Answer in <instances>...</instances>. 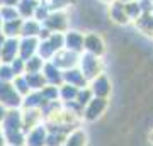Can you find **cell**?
Instances as JSON below:
<instances>
[{"instance_id": "cell-1", "label": "cell", "mask_w": 153, "mask_h": 146, "mask_svg": "<svg viewBox=\"0 0 153 146\" xmlns=\"http://www.w3.org/2000/svg\"><path fill=\"white\" fill-rule=\"evenodd\" d=\"M0 104L4 107H19L21 105V99H19L16 88L2 80H0Z\"/></svg>"}, {"instance_id": "cell-2", "label": "cell", "mask_w": 153, "mask_h": 146, "mask_svg": "<svg viewBox=\"0 0 153 146\" xmlns=\"http://www.w3.org/2000/svg\"><path fill=\"white\" fill-rule=\"evenodd\" d=\"M83 75V78L87 80V78H95V76L100 73V61L97 60V56L95 54H90L87 53L85 56H82V71H80Z\"/></svg>"}, {"instance_id": "cell-3", "label": "cell", "mask_w": 153, "mask_h": 146, "mask_svg": "<svg viewBox=\"0 0 153 146\" xmlns=\"http://www.w3.org/2000/svg\"><path fill=\"white\" fill-rule=\"evenodd\" d=\"M105 107H107L105 99H100V97L90 99V100H88V104H87V109H85V119H88V121L97 119L99 116L104 112Z\"/></svg>"}, {"instance_id": "cell-4", "label": "cell", "mask_w": 153, "mask_h": 146, "mask_svg": "<svg viewBox=\"0 0 153 146\" xmlns=\"http://www.w3.org/2000/svg\"><path fill=\"white\" fill-rule=\"evenodd\" d=\"M19 51V41L14 38L7 39L2 43V48H0V60L9 63V61L16 60V53Z\"/></svg>"}, {"instance_id": "cell-5", "label": "cell", "mask_w": 153, "mask_h": 146, "mask_svg": "<svg viewBox=\"0 0 153 146\" xmlns=\"http://www.w3.org/2000/svg\"><path fill=\"white\" fill-rule=\"evenodd\" d=\"M63 46H66L68 51H80L83 48V34L78 31H70L66 33V36H63Z\"/></svg>"}, {"instance_id": "cell-6", "label": "cell", "mask_w": 153, "mask_h": 146, "mask_svg": "<svg viewBox=\"0 0 153 146\" xmlns=\"http://www.w3.org/2000/svg\"><path fill=\"white\" fill-rule=\"evenodd\" d=\"M90 92L95 95V97H100V99H105L111 92V83L107 80V76L104 75H97L92 82V90Z\"/></svg>"}, {"instance_id": "cell-7", "label": "cell", "mask_w": 153, "mask_h": 146, "mask_svg": "<svg viewBox=\"0 0 153 146\" xmlns=\"http://www.w3.org/2000/svg\"><path fill=\"white\" fill-rule=\"evenodd\" d=\"M83 48L87 49L90 54H102L104 53V43H102V39L99 38L97 34H88L83 38Z\"/></svg>"}, {"instance_id": "cell-8", "label": "cell", "mask_w": 153, "mask_h": 146, "mask_svg": "<svg viewBox=\"0 0 153 146\" xmlns=\"http://www.w3.org/2000/svg\"><path fill=\"white\" fill-rule=\"evenodd\" d=\"M26 143H27V146H44V143H46V127L44 126L33 127L29 131Z\"/></svg>"}, {"instance_id": "cell-9", "label": "cell", "mask_w": 153, "mask_h": 146, "mask_svg": "<svg viewBox=\"0 0 153 146\" xmlns=\"http://www.w3.org/2000/svg\"><path fill=\"white\" fill-rule=\"evenodd\" d=\"M44 22H46L48 31H63V29H66V17L61 12H56V14L48 16L44 19Z\"/></svg>"}, {"instance_id": "cell-10", "label": "cell", "mask_w": 153, "mask_h": 146, "mask_svg": "<svg viewBox=\"0 0 153 146\" xmlns=\"http://www.w3.org/2000/svg\"><path fill=\"white\" fill-rule=\"evenodd\" d=\"M36 39L34 38H26L22 43H19V51H21V60L26 61L29 60L31 56L34 54V51L38 49V46H36Z\"/></svg>"}, {"instance_id": "cell-11", "label": "cell", "mask_w": 153, "mask_h": 146, "mask_svg": "<svg viewBox=\"0 0 153 146\" xmlns=\"http://www.w3.org/2000/svg\"><path fill=\"white\" fill-rule=\"evenodd\" d=\"M85 143H87V134L82 129H76L70 133L68 138H65V143L61 146H85Z\"/></svg>"}, {"instance_id": "cell-12", "label": "cell", "mask_w": 153, "mask_h": 146, "mask_svg": "<svg viewBox=\"0 0 153 146\" xmlns=\"http://www.w3.org/2000/svg\"><path fill=\"white\" fill-rule=\"evenodd\" d=\"M61 78L65 82H68V83L73 85V87L85 85V78H83V75L78 70H65V73L61 75Z\"/></svg>"}, {"instance_id": "cell-13", "label": "cell", "mask_w": 153, "mask_h": 146, "mask_svg": "<svg viewBox=\"0 0 153 146\" xmlns=\"http://www.w3.org/2000/svg\"><path fill=\"white\" fill-rule=\"evenodd\" d=\"M36 7H38V2L36 0H21L19 2V7H17V12H19V16L27 19L29 16H34Z\"/></svg>"}, {"instance_id": "cell-14", "label": "cell", "mask_w": 153, "mask_h": 146, "mask_svg": "<svg viewBox=\"0 0 153 146\" xmlns=\"http://www.w3.org/2000/svg\"><path fill=\"white\" fill-rule=\"evenodd\" d=\"M24 78L27 82V87L33 90H41L46 83V78L43 76V73H27Z\"/></svg>"}, {"instance_id": "cell-15", "label": "cell", "mask_w": 153, "mask_h": 146, "mask_svg": "<svg viewBox=\"0 0 153 146\" xmlns=\"http://www.w3.org/2000/svg\"><path fill=\"white\" fill-rule=\"evenodd\" d=\"M41 31V26H39V21H33V19H29V21L22 22L21 26V33L26 36V38H33L36 34H39Z\"/></svg>"}, {"instance_id": "cell-16", "label": "cell", "mask_w": 153, "mask_h": 146, "mask_svg": "<svg viewBox=\"0 0 153 146\" xmlns=\"http://www.w3.org/2000/svg\"><path fill=\"white\" fill-rule=\"evenodd\" d=\"M43 76L46 78V82H51V83H56V82L63 80V78H61V75H60V68H56L53 63H48V65L44 66Z\"/></svg>"}, {"instance_id": "cell-17", "label": "cell", "mask_w": 153, "mask_h": 146, "mask_svg": "<svg viewBox=\"0 0 153 146\" xmlns=\"http://www.w3.org/2000/svg\"><path fill=\"white\" fill-rule=\"evenodd\" d=\"M0 19H4L5 22L17 21L19 19V12L16 10V7H2L0 9Z\"/></svg>"}, {"instance_id": "cell-18", "label": "cell", "mask_w": 153, "mask_h": 146, "mask_svg": "<svg viewBox=\"0 0 153 146\" xmlns=\"http://www.w3.org/2000/svg\"><path fill=\"white\" fill-rule=\"evenodd\" d=\"M21 26L22 22L17 19V21H9L5 22V26H4V33L7 34V36H16L17 33H21Z\"/></svg>"}, {"instance_id": "cell-19", "label": "cell", "mask_w": 153, "mask_h": 146, "mask_svg": "<svg viewBox=\"0 0 153 146\" xmlns=\"http://www.w3.org/2000/svg\"><path fill=\"white\" fill-rule=\"evenodd\" d=\"M58 93L63 97V100H73V99L76 97L78 90H76V87H73V85H63Z\"/></svg>"}, {"instance_id": "cell-20", "label": "cell", "mask_w": 153, "mask_h": 146, "mask_svg": "<svg viewBox=\"0 0 153 146\" xmlns=\"http://www.w3.org/2000/svg\"><path fill=\"white\" fill-rule=\"evenodd\" d=\"M38 51L41 53V56H43V58H51V56L55 54V49H53L51 46H49V43H48V41H44V43H41V44H39Z\"/></svg>"}, {"instance_id": "cell-21", "label": "cell", "mask_w": 153, "mask_h": 146, "mask_svg": "<svg viewBox=\"0 0 153 146\" xmlns=\"http://www.w3.org/2000/svg\"><path fill=\"white\" fill-rule=\"evenodd\" d=\"M14 71H12V68L9 65H2L0 66V80L2 82H7L10 80V78H14Z\"/></svg>"}, {"instance_id": "cell-22", "label": "cell", "mask_w": 153, "mask_h": 146, "mask_svg": "<svg viewBox=\"0 0 153 146\" xmlns=\"http://www.w3.org/2000/svg\"><path fill=\"white\" fill-rule=\"evenodd\" d=\"M92 97V92L90 90H85V92H78L76 93V102H78V105H83V104H88V99Z\"/></svg>"}, {"instance_id": "cell-23", "label": "cell", "mask_w": 153, "mask_h": 146, "mask_svg": "<svg viewBox=\"0 0 153 146\" xmlns=\"http://www.w3.org/2000/svg\"><path fill=\"white\" fill-rule=\"evenodd\" d=\"M19 0H0V5L2 7H14Z\"/></svg>"}, {"instance_id": "cell-24", "label": "cell", "mask_w": 153, "mask_h": 146, "mask_svg": "<svg viewBox=\"0 0 153 146\" xmlns=\"http://www.w3.org/2000/svg\"><path fill=\"white\" fill-rule=\"evenodd\" d=\"M5 107H4V105H2V104H0V122H2V121H4V117H5Z\"/></svg>"}, {"instance_id": "cell-25", "label": "cell", "mask_w": 153, "mask_h": 146, "mask_svg": "<svg viewBox=\"0 0 153 146\" xmlns=\"http://www.w3.org/2000/svg\"><path fill=\"white\" fill-rule=\"evenodd\" d=\"M5 145V138H4V133L0 131V146H4Z\"/></svg>"}, {"instance_id": "cell-26", "label": "cell", "mask_w": 153, "mask_h": 146, "mask_svg": "<svg viewBox=\"0 0 153 146\" xmlns=\"http://www.w3.org/2000/svg\"><path fill=\"white\" fill-rule=\"evenodd\" d=\"M0 34H2V19H0Z\"/></svg>"}]
</instances>
